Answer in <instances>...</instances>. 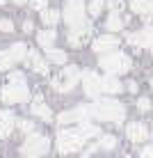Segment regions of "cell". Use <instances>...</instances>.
<instances>
[{
  "label": "cell",
  "instance_id": "obj_4",
  "mask_svg": "<svg viewBox=\"0 0 153 158\" xmlns=\"http://www.w3.org/2000/svg\"><path fill=\"white\" fill-rule=\"evenodd\" d=\"M48 147H50V142H48L46 135H39V133H30L28 140L23 142V147H21V151H23L25 158H39L48 151Z\"/></svg>",
  "mask_w": 153,
  "mask_h": 158
},
{
  "label": "cell",
  "instance_id": "obj_25",
  "mask_svg": "<svg viewBox=\"0 0 153 158\" xmlns=\"http://www.w3.org/2000/svg\"><path fill=\"white\" fill-rule=\"evenodd\" d=\"M14 62H16V60L12 57V53H9V51H0V69H2V71L12 69Z\"/></svg>",
  "mask_w": 153,
  "mask_h": 158
},
{
  "label": "cell",
  "instance_id": "obj_31",
  "mask_svg": "<svg viewBox=\"0 0 153 158\" xmlns=\"http://www.w3.org/2000/svg\"><path fill=\"white\" fill-rule=\"evenodd\" d=\"M9 83H25V76L14 71V73H9Z\"/></svg>",
  "mask_w": 153,
  "mask_h": 158
},
{
  "label": "cell",
  "instance_id": "obj_10",
  "mask_svg": "<svg viewBox=\"0 0 153 158\" xmlns=\"http://www.w3.org/2000/svg\"><path fill=\"white\" fill-rule=\"evenodd\" d=\"M128 44H133L137 48H153V25H146L139 32L128 35Z\"/></svg>",
  "mask_w": 153,
  "mask_h": 158
},
{
  "label": "cell",
  "instance_id": "obj_13",
  "mask_svg": "<svg viewBox=\"0 0 153 158\" xmlns=\"http://www.w3.org/2000/svg\"><path fill=\"white\" fill-rule=\"evenodd\" d=\"M89 35H91V25L89 23H85V25H80V28H73L69 32V44L71 46H83V44L89 39Z\"/></svg>",
  "mask_w": 153,
  "mask_h": 158
},
{
  "label": "cell",
  "instance_id": "obj_16",
  "mask_svg": "<svg viewBox=\"0 0 153 158\" xmlns=\"http://www.w3.org/2000/svg\"><path fill=\"white\" fill-rule=\"evenodd\" d=\"M32 115H37V117H41L43 122H50L53 119V112H50V108L43 103L41 96H37L34 101H32Z\"/></svg>",
  "mask_w": 153,
  "mask_h": 158
},
{
  "label": "cell",
  "instance_id": "obj_28",
  "mask_svg": "<svg viewBox=\"0 0 153 158\" xmlns=\"http://www.w3.org/2000/svg\"><path fill=\"white\" fill-rule=\"evenodd\" d=\"M18 128L23 131V133H32V131H34V124L28 122V119H21V122H18Z\"/></svg>",
  "mask_w": 153,
  "mask_h": 158
},
{
  "label": "cell",
  "instance_id": "obj_23",
  "mask_svg": "<svg viewBox=\"0 0 153 158\" xmlns=\"http://www.w3.org/2000/svg\"><path fill=\"white\" fill-rule=\"evenodd\" d=\"M9 53H12V57L18 62V60H25L28 57V46L25 44H14L12 48H9Z\"/></svg>",
  "mask_w": 153,
  "mask_h": 158
},
{
  "label": "cell",
  "instance_id": "obj_8",
  "mask_svg": "<svg viewBox=\"0 0 153 158\" xmlns=\"http://www.w3.org/2000/svg\"><path fill=\"white\" fill-rule=\"evenodd\" d=\"M91 117V110H89V106H78L75 110H69V112H62V115L57 117V122L62 124H71V122H80V124H85L87 119Z\"/></svg>",
  "mask_w": 153,
  "mask_h": 158
},
{
  "label": "cell",
  "instance_id": "obj_27",
  "mask_svg": "<svg viewBox=\"0 0 153 158\" xmlns=\"http://www.w3.org/2000/svg\"><path fill=\"white\" fill-rule=\"evenodd\" d=\"M103 5H105L103 0H91V2H89V14L91 16H98L103 12Z\"/></svg>",
  "mask_w": 153,
  "mask_h": 158
},
{
  "label": "cell",
  "instance_id": "obj_39",
  "mask_svg": "<svg viewBox=\"0 0 153 158\" xmlns=\"http://www.w3.org/2000/svg\"><path fill=\"white\" fill-rule=\"evenodd\" d=\"M123 158H130V156H123Z\"/></svg>",
  "mask_w": 153,
  "mask_h": 158
},
{
  "label": "cell",
  "instance_id": "obj_36",
  "mask_svg": "<svg viewBox=\"0 0 153 158\" xmlns=\"http://www.w3.org/2000/svg\"><path fill=\"white\" fill-rule=\"evenodd\" d=\"M128 89H130V92H137V83H133V80H130V83H128Z\"/></svg>",
  "mask_w": 153,
  "mask_h": 158
},
{
  "label": "cell",
  "instance_id": "obj_5",
  "mask_svg": "<svg viewBox=\"0 0 153 158\" xmlns=\"http://www.w3.org/2000/svg\"><path fill=\"white\" fill-rule=\"evenodd\" d=\"M64 21H66V25L71 30L87 23V19H85V2L83 0H66V5H64Z\"/></svg>",
  "mask_w": 153,
  "mask_h": 158
},
{
  "label": "cell",
  "instance_id": "obj_35",
  "mask_svg": "<svg viewBox=\"0 0 153 158\" xmlns=\"http://www.w3.org/2000/svg\"><path fill=\"white\" fill-rule=\"evenodd\" d=\"M23 30H25V32H32V21H25V23H23Z\"/></svg>",
  "mask_w": 153,
  "mask_h": 158
},
{
  "label": "cell",
  "instance_id": "obj_38",
  "mask_svg": "<svg viewBox=\"0 0 153 158\" xmlns=\"http://www.w3.org/2000/svg\"><path fill=\"white\" fill-rule=\"evenodd\" d=\"M151 85H153V78H151Z\"/></svg>",
  "mask_w": 153,
  "mask_h": 158
},
{
  "label": "cell",
  "instance_id": "obj_34",
  "mask_svg": "<svg viewBox=\"0 0 153 158\" xmlns=\"http://www.w3.org/2000/svg\"><path fill=\"white\" fill-rule=\"evenodd\" d=\"M139 158H153V144L151 147H144L142 154H139Z\"/></svg>",
  "mask_w": 153,
  "mask_h": 158
},
{
  "label": "cell",
  "instance_id": "obj_26",
  "mask_svg": "<svg viewBox=\"0 0 153 158\" xmlns=\"http://www.w3.org/2000/svg\"><path fill=\"white\" fill-rule=\"evenodd\" d=\"M98 147H103V149H114V147H117V138H114V135H103Z\"/></svg>",
  "mask_w": 153,
  "mask_h": 158
},
{
  "label": "cell",
  "instance_id": "obj_19",
  "mask_svg": "<svg viewBox=\"0 0 153 158\" xmlns=\"http://www.w3.org/2000/svg\"><path fill=\"white\" fill-rule=\"evenodd\" d=\"M55 30H41V32H37V41H39L41 44V46L43 48H46V51H48V48H53V41H55Z\"/></svg>",
  "mask_w": 153,
  "mask_h": 158
},
{
  "label": "cell",
  "instance_id": "obj_21",
  "mask_svg": "<svg viewBox=\"0 0 153 158\" xmlns=\"http://www.w3.org/2000/svg\"><path fill=\"white\" fill-rule=\"evenodd\" d=\"M41 21L48 25V28H53V25L59 21V12H57V9H43V12H41Z\"/></svg>",
  "mask_w": 153,
  "mask_h": 158
},
{
  "label": "cell",
  "instance_id": "obj_9",
  "mask_svg": "<svg viewBox=\"0 0 153 158\" xmlns=\"http://www.w3.org/2000/svg\"><path fill=\"white\" fill-rule=\"evenodd\" d=\"M83 87H85V94L91 96V99H98L103 92L101 87V76H96L94 71H83Z\"/></svg>",
  "mask_w": 153,
  "mask_h": 158
},
{
  "label": "cell",
  "instance_id": "obj_24",
  "mask_svg": "<svg viewBox=\"0 0 153 158\" xmlns=\"http://www.w3.org/2000/svg\"><path fill=\"white\" fill-rule=\"evenodd\" d=\"M78 131H80V135H83L85 140H89V138H96V135L101 133V131H98V128L94 126V124H87V122H85V124H80V128H78Z\"/></svg>",
  "mask_w": 153,
  "mask_h": 158
},
{
  "label": "cell",
  "instance_id": "obj_18",
  "mask_svg": "<svg viewBox=\"0 0 153 158\" xmlns=\"http://www.w3.org/2000/svg\"><path fill=\"white\" fill-rule=\"evenodd\" d=\"M130 9L135 14H142V16H153V0H133Z\"/></svg>",
  "mask_w": 153,
  "mask_h": 158
},
{
  "label": "cell",
  "instance_id": "obj_20",
  "mask_svg": "<svg viewBox=\"0 0 153 158\" xmlns=\"http://www.w3.org/2000/svg\"><path fill=\"white\" fill-rule=\"evenodd\" d=\"M107 30H112V32H117V30H121L123 28V25H126V19H123V16L121 14H119V12H112L110 14V19H107Z\"/></svg>",
  "mask_w": 153,
  "mask_h": 158
},
{
  "label": "cell",
  "instance_id": "obj_14",
  "mask_svg": "<svg viewBox=\"0 0 153 158\" xmlns=\"http://www.w3.org/2000/svg\"><path fill=\"white\" fill-rule=\"evenodd\" d=\"M25 62H28V67L32 69V71L43 73V76L48 73V64H46V60H43L37 51H28V57H25Z\"/></svg>",
  "mask_w": 153,
  "mask_h": 158
},
{
  "label": "cell",
  "instance_id": "obj_17",
  "mask_svg": "<svg viewBox=\"0 0 153 158\" xmlns=\"http://www.w3.org/2000/svg\"><path fill=\"white\" fill-rule=\"evenodd\" d=\"M101 87H103V92H107V94H119V92L123 89V85L119 83V78H114V76L101 78Z\"/></svg>",
  "mask_w": 153,
  "mask_h": 158
},
{
  "label": "cell",
  "instance_id": "obj_11",
  "mask_svg": "<svg viewBox=\"0 0 153 158\" xmlns=\"http://www.w3.org/2000/svg\"><path fill=\"white\" fill-rule=\"evenodd\" d=\"M126 135H128V140H133V142H144V140H149V128H146V124L142 122H130L128 126H126Z\"/></svg>",
  "mask_w": 153,
  "mask_h": 158
},
{
  "label": "cell",
  "instance_id": "obj_3",
  "mask_svg": "<svg viewBox=\"0 0 153 158\" xmlns=\"http://www.w3.org/2000/svg\"><path fill=\"white\" fill-rule=\"evenodd\" d=\"M87 140L80 135L78 128H62L57 133V149L62 151V154H73V151H80V147H83Z\"/></svg>",
  "mask_w": 153,
  "mask_h": 158
},
{
  "label": "cell",
  "instance_id": "obj_15",
  "mask_svg": "<svg viewBox=\"0 0 153 158\" xmlns=\"http://www.w3.org/2000/svg\"><path fill=\"white\" fill-rule=\"evenodd\" d=\"M16 126V119L9 110H0V138H9Z\"/></svg>",
  "mask_w": 153,
  "mask_h": 158
},
{
  "label": "cell",
  "instance_id": "obj_7",
  "mask_svg": "<svg viewBox=\"0 0 153 158\" xmlns=\"http://www.w3.org/2000/svg\"><path fill=\"white\" fill-rule=\"evenodd\" d=\"M0 99H2L5 103H25V101L30 99L28 85H25V83H9V85L2 89Z\"/></svg>",
  "mask_w": 153,
  "mask_h": 158
},
{
  "label": "cell",
  "instance_id": "obj_6",
  "mask_svg": "<svg viewBox=\"0 0 153 158\" xmlns=\"http://www.w3.org/2000/svg\"><path fill=\"white\" fill-rule=\"evenodd\" d=\"M80 78H83V73H80L78 67H66L62 73H57L55 78H53V87H55L57 92H71Z\"/></svg>",
  "mask_w": 153,
  "mask_h": 158
},
{
  "label": "cell",
  "instance_id": "obj_37",
  "mask_svg": "<svg viewBox=\"0 0 153 158\" xmlns=\"http://www.w3.org/2000/svg\"><path fill=\"white\" fill-rule=\"evenodd\" d=\"M14 2H16V5H25L28 0H14Z\"/></svg>",
  "mask_w": 153,
  "mask_h": 158
},
{
  "label": "cell",
  "instance_id": "obj_22",
  "mask_svg": "<svg viewBox=\"0 0 153 158\" xmlns=\"http://www.w3.org/2000/svg\"><path fill=\"white\" fill-rule=\"evenodd\" d=\"M46 57L50 60V62H55V64H64V62H66V53H64V51H57V48H48V51H46Z\"/></svg>",
  "mask_w": 153,
  "mask_h": 158
},
{
  "label": "cell",
  "instance_id": "obj_29",
  "mask_svg": "<svg viewBox=\"0 0 153 158\" xmlns=\"http://www.w3.org/2000/svg\"><path fill=\"white\" fill-rule=\"evenodd\" d=\"M0 30H2V32H12L14 30V23L9 19H2V21H0Z\"/></svg>",
  "mask_w": 153,
  "mask_h": 158
},
{
  "label": "cell",
  "instance_id": "obj_2",
  "mask_svg": "<svg viewBox=\"0 0 153 158\" xmlns=\"http://www.w3.org/2000/svg\"><path fill=\"white\" fill-rule=\"evenodd\" d=\"M98 64H101L103 71H107V76H117V73H126L130 67H133V62H130V57L126 55V53H107V55H103L98 60Z\"/></svg>",
  "mask_w": 153,
  "mask_h": 158
},
{
  "label": "cell",
  "instance_id": "obj_32",
  "mask_svg": "<svg viewBox=\"0 0 153 158\" xmlns=\"http://www.w3.org/2000/svg\"><path fill=\"white\" fill-rule=\"evenodd\" d=\"M137 108H139V112H146V110L151 108V101H149V99H139V101H137Z\"/></svg>",
  "mask_w": 153,
  "mask_h": 158
},
{
  "label": "cell",
  "instance_id": "obj_1",
  "mask_svg": "<svg viewBox=\"0 0 153 158\" xmlns=\"http://www.w3.org/2000/svg\"><path fill=\"white\" fill-rule=\"evenodd\" d=\"M89 110H91V117L101 119V122H117L119 124L126 117V108L114 99H96L94 106H89Z\"/></svg>",
  "mask_w": 153,
  "mask_h": 158
},
{
  "label": "cell",
  "instance_id": "obj_12",
  "mask_svg": "<svg viewBox=\"0 0 153 158\" xmlns=\"http://www.w3.org/2000/svg\"><path fill=\"white\" fill-rule=\"evenodd\" d=\"M119 46V39L117 37H110V35H103V37H96L94 41V51L101 53V55H107V53H114Z\"/></svg>",
  "mask_w": 153,
  "mask_h": 158
},
{
  "label": "cell",
  "instance_id": "obj_40",
  "mask_svg": "<svg viewBox=\"0 0 153 158\" xmlns=\"http://www.w3.org/2000/svg\"><path fill=\"white\" fill-rule=\"evenodd\" d=\"M151 53H153V48H151Z\"/></svg>",
  "mask_w": 153,
  "mask_h": 158
},
{
  "label": "cell",
  "instance_id": "obj_33",
  "mask_svg": "<svg viewBox=\"0 0 153 158\" xmlns=\"http://www.w3.org/2000/svg\"><path fill=\"white\" fill-rule=\"evenodd\" d=\"M32 7H34L37 12H43V9H48V7H46V0H32Z\"/></svg>",
  "mask_w": 153,
  "mask_h": 158
},
{
  "label": "cell",
  "instance_id": "obj_30",
  "mask_svg": "<svg viewBox=\"0 0 153 158\" xmlns=\"http://www.w3.org/2000/svg\"><path fill=\"white\" fill-rule=\"evenodd\" d=\"M107 7H110L112 12H119V9L123 7V0H107Z\"/></svg>",
  "mask_w": 153,
  "mask_h": 158
}]
</instances>
